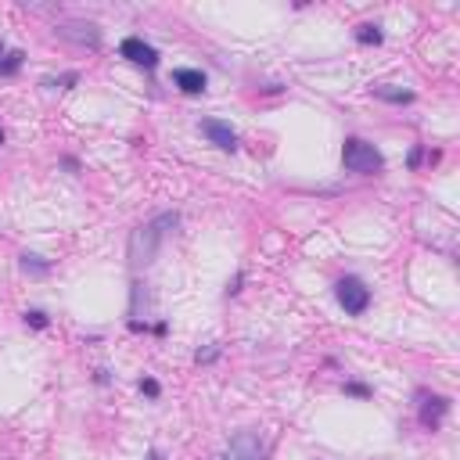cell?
I'll list each match as a JSON object with an SVG mask.
<instances>
[{"mask_svg":"<svg viewBox=\"0 0 460 460\" xmlns=\"http://www.w3.org/2000/svg\"><path fill=\"white\" fill-rule=\"evenodd\" d=\"M180 223L176 213H158L151 223H140L133 234H130V270H148L162 248V237L165 230H173Z\"/></svg>","mask_w":460,"mask_h":460,"instance_id":"cell-1","label":"cell"},{"mask_svg":"<svg viewBox=\"0 0 460 460\" xmlns=\"http://www.w3.org/2000/svg\"><path fill=\"white\" fill-rule=\"evenodd\" d=\"M342 165L349 173H359V176H374V173H382L385 158H382V151L374 144H367L363 137H349L342 144Z\"/></svg>","mask_w":460,"mask_h":460,"instance_id":"cell-2","label":"cell"},{"mask_svg":"<svg viewBox=\"0 0 460 460\" xmlns=\"http://www.w3.org/2000/svg\"><path fill=\"white\" fill-rule=\"evenodd\" d=\"M334 295H338V306L349 313V317H363L367 306H371V288H367L359 277H342L334 285Z\"/></svg>","mask_w":460,"mask_h":460,"instance_id":"cell-3","label":"cell"},{"mask_svg":"<svg viewBox=\"0 0 460 460\" xmlns=\"http://www.w3.org/2000/svg\"><path fill=\"white\" fill-rule=\"evenodd\" d=\"M58 36L68 40V44H76V47H90V51L101 47V29H98L94 22H79V19L61 22V26H58Z\"/></svg>","mask_w":460,"mask_h":460,"instance_id":"cell-4","label":"cell"},{"mask_svg":"<svg viewBox=\"0 0 460 460\" xmlns=\"http://www.w3.org/2000/svg\"><path fill=\"white\" fill-rule=\"evenodd\" d=\"M230 460H266V442L259 431L245 428L230 439Z\"/></svg>","mask_w":460,"mask_h":460,"instance_id":"cell-5","label":"cell"},{"mask_svg":"<svg viewBox=\"0 0 460 460\" xmlns=\"http://www.w3.org/2000/svg\"><path fill=\"white\" fill-rule=\"evenodd\" d=\"M119 51H123V58H130V61L140 65V68H155V65H158V51H155L151 44H144L140 36H126V40L119 44Z\"/></svg>","mask_w":460,"mask_h":460,"instance_id":"cell-6","label":"cell"},{"mask_svg":"<svg viewBox=\"0 0 460 460\" xmlns=\"http://www.w3.org/2000/svg\"><path fill=\"white\" fill-rule=\"evenodd\" d=\"M202 133L209 137V144H216L220 151H237V133L227 126V123H220V119H205L202 123Z\"/></svg>","mask_w":460,"mask_h":460,"instance_id":"cell-7","label":"cell"},{"mask_svg":"<svg viewBox=\"0 0 460 460\" xmlns=\"http://www.w3.org/2000/svg\"><path fill=\"white\" fill-rule=\"evenodd\" d=\"M449 414V399L446 396H421V424L424 428H439V421Z\"/></svg>","mask_w":460,"mask_h":460,"instance_id":"cell-8","label":"cell"},{"mask_svg":"<svg viewBox=\"0 0 460 460\" xmlns=\"http://www.w3.org/2000/svg\"><path fill=\"white\" fill-rule=\"evenodd\" d=\"M173 83L183 90V94H205V72L202 68H173Z\"/></svg>","mask_w":460,"mask_h":460,"instance_id":"cell-9","label":"cell"},{"mask_svg":"<svg viewBox=\"0 0 460 460\" xmlns=\"http://www.w3.org/2000/svg\"><path fill=\"white\" fill-rule=\"evenodd\" d=\"M374 98L392 101V105H410V101H414L410 90H396V86H374Z\"/></svg>","mask_w":460,"mask_h":460,"instance_id":"cell-10","label":"cell"},{"mask_svg":"<svg viewBox=\"0 0 460 460\" xmlns=\"http://www.w3.org/2000/svg\"><path fill=\"white\" fill-rule=\"evenodd\" d=\"M356 40H359L363 47H378V44L385 40V33H382V26H359Z\"/></svg>","mask_w":460,"mask_h":460,"instance_id":"cell-11","label":"cell"},{"mask_svg":"<svg viewBox=\"0 0 460 460\" xmlns=\"http://www.w3.org/2000/svg\"><path fill=\"white\" fill-rule=\"evenodd\" d=\"M22 61H26L22 51H8L4 58H0V76H15V72L22 68Z\"/></svg>","mask_w":460,"mask_h":460,"instance_id":"cell-12","label":"cell"},{"mask_svg":"<svg viewBox=\"0 0 460 460\" xmlns=\"http://www.w3.org/2000/svg\"><path fill=\"white\" fill-rule=\"evenodd\" d=\"M22 270H26V273H36V277H44V273L51 270V262H44L40 255H29V252H26V255H22Z\"/></svg>","mask_w":460,"mask_h":460,"instance_id":"cell-13","label":"cell"},{"mask_svg":"<svg viewBox=\"0 0 460 460\" xmlns=\"http://www.w3.org/2000/svg\"><path fill=\"white\" fill-rule=\"evenodd\" d=\"M26 324H33V327H47V324H51V317H47V313H40V310H29V313H26Z\"/></svg>","mask_w":460,"mask_h":460,"instance_id":"cell-14","label":"cell"},{"mask_svg":"<svg viewBox=\"0 0 460 460\" xmlns=\"http://www.w3.org/2000/svg\"><path fill=\"white\" fill-rule=\"evenodd\" d=\"M140 392H144V396H151V399H158V392H162V389H158V382H155V378H140Z\"/></svg>","mask_w":460,"mask_h":460,"instance_id":"cell-15","label":"cell"},{"mask_svg":"<svg viewBox=\"0 0 460 460\" xmlns=\"http://www.w3.org/2000/svg\"><path fill=\"white\" fill-rule=\"evenodd\" d=\"M345 392H349V396H359V399L371 396V389H367V385H356V382H349V385H345Z\"/></svg>","mask_w":460,"mask_h":460,"instance_id":"cell-16","label":"cell"},{"mask_svg":"<svg viewBox=\"0 0 460 460\" xmlns=\"http://www.w3.org/2000/svg\"><path fill=\"white\" fill-rule=\"evenodd\" d=\"M216 356H220V349H205V352L198 349V356H195V359H198V363H213Z\"/></svg>","mask_w":460,"mask_h":460,"instance_id":"cell-17","label":"cell"},{"mask_svg":"<svg viewBox=\"0 0 460 460\" xmlns=\"http://www.w3.org/2000/svg\"><path fill=\"white\" fill-rule=\"evenodd\" d=\"M148 460H165V456H162V449H148Z\"/></svg>","mask_w":460,"mask_h":460,"instance_id":"cell-18","label":"cell"},{"mask_svg":"<svg viewBox=\"0 0 460 460\" xmlns=\"http://www.w3.org/2000/svg\"><path fill=\"white\" fill-rule=\"evenodd\" d=\"M0 58H4V40H0Z\"/></svg>","mask_w":460,"mask_h":460,"instance_id":"cell-19","label":"cell"},{"mask_svg":"<svg viewBox=\"0 0 460 460\" xmlns=\"http://www.w3.org/2000/svg\"><path fill=\"white\" fill-rule=\"evenodd\" d=\"M0 144H4V130H0Z\"/></svg>","mask_w":460,"mask_h":460,"instance_id":"cell-20","label":"cell"},{"mask_svg":"<svg viewBox=\"0 0 460 460\" xmlns=\"http://www.w3.org/2000/svg\"><path fill=\"white\" fill-rule=\"evenodd\" d=\"M216 460H230V456H216Z\"/></svg>","mask_w":460,"mask_h":460,"instance_id":"cell-21","label":"cell"}]
</instances>
